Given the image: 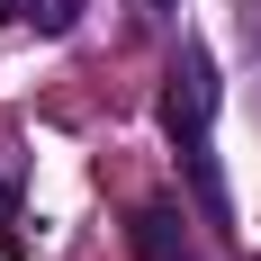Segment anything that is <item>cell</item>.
I'll list each match as a JSON object with an SVG mask.
<instances>
[{"mask_svg": "<svg viewBox=\"0 0 261 261\" xmlns=\"http://www.w3.org/2000/svg\"><path fill=\"white\" fill-rule=\"evenodd\" d=\"M135 252H144V261H198V252H189V225H180V207H171V198H144V207H135Z\"/></svg>", "mask_w": 261, "mask_h": 261, "instance_id": "cell-2", "label": "cell"}, {"mask_svg": "<svg viewBox=\"0 0 261 261\" xmlns=\"http://www.w3.org/2000/svg\"><path fill=\"white\" fill-rule=\"evenodd\" d=\"M18 252V162L0 153V261Z\"/></svg>", "mask_w": 261, "mask_h": 261, "instance_id": "cell-3", "label": "cell"}, {"mask_svg": "<svg viewBox=\"0 0 261 261\" xmlns=\"http://www.w3.org/2000/svg\"><path fill=\"white\" fill-rule=\"evenodd\" d=\"M0 18H27V0H0Z\"/></svg>", "mask_w": 261, "mask_h": 261, "instance_id": "cell-5", "label": "cell"}, {"mask_svg": "<svg viewBox=\"0 0 261 261\" xmlns=\"http://www.w3.org/2000/svg\"><path fill=\"white\" fill-rule=\"evenodd\" d=\"M27 18L45 27V36H63V27H72V18H81V0H27Z\"/></svg>", "mask_w": 261, "mask_h": 261, "instance_id": "cell-4", "label": "cell"}, {"mask_svg": "<svg viewBox=\"0 0 261 261\" xmlns=\"http://www.w3.org/2000/svg\"><path fill=\"white\" fill-rule=\"evenodd\" d=\"M162 135L180 153V180L198 198V216H207L216 234H234V198H225V171H216V63L189 36L171 54V72H162Z\"/></svg>", "mask_w": 261, "mask_h": 261, "instance_id": "cell-1", "label": "cell"}, {"mask_svg": "<svg viewBox=\"0 0 261 261\" xmlns=\"http://www.w3.org/2000/svg\"><path fill=\"white\" fill-rule=\"evenodd\" d=\"M153 9H171V0H153Z\"/></svg>", "mask_w": 261, "mask_h": 261, "instance_id": "cell-6", "label": "cell"}]
</instances>
